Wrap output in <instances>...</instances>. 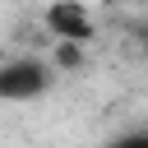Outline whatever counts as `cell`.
<instances>
[{
  "instance_id": "1",
  "label": "cell",
  "mask_w": 148,
  "mask_h": 148,
  "mask_svg": "<svg viewBox=\"0 0 148 148\" xmlns=\"http://www.w3.org/2000/svg\"><path fill=\"white\" fill-rule=\"evenodd\" d=\"M46 83H51V69H46L37 56L9 60V65L0 69V97H5V102H32V97L46 92Z\"/></svg>"
},
{
  "instance_id": "2",
  "label": "cell",
  "mask_w": 148,
  "mask_h": 148,
  "mask_svg": "<svg viewBox=\"0 0 148 148\" xmlns=\"http://www.w3.org/2000/svg\"><path fill=\"white\" fill-rule=\"evenodd\" d=\"M46 28H51L56 37H65V42L92 37V18H88L83 0H56V5L46 9Z\"/></svg>"
},
{
  "instance_id": "3",
  "label": "cell",
  "mask_w": 148,
  "mask_h": 148,
  "mask_svg": "<svg viewBox=\"0 0 148 148\" xmlns=\"http://www.w3.org/2000/svg\"><path fill=\"white\" fill-rule=\"evenodd\" d=\"M106 148H148V130H134V134H120V139H111Z\"/></svg>"
}]
</instances>
